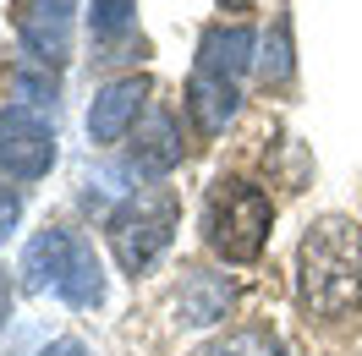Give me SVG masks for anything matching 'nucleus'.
I'll return each mask as SVG.
<instances>
[{
	"label": "nucleus",
	"mask_w": 362,
	"mask_h": 356,
	"mask_svg": "<svg viewBox=\"0 0 362 356\" xmlns=\"http://www.w3.org/2000/svg\"><path fill=\"white\" fill-rule=\"evenodd\" d=\"M105 236H110L115 263L137 280L143 268H154V258L176 236V198L165 186H137L132 198H121V208L105 225Z\"/></svg>",
	"instance_id": "3"
},
{
	"label": "nucleus",
	"mask_w": 362,
	"mask_h": 356,
	"mask_svg": "<svg viewBox=\"0 0 362 356\" xmlns=\"http://www.w3.org/2000/svg\"><path fill=\"white\" fill-rule=\"evenodd\" d=\"M132 6H137V0H93V6H88L93 39H121V33L132 28Z\"/></svg>",
	"instance_id": "15"
},
{
	"label": "nucleus",
	"mask_w": 362,
	"mask_h": 356,
	"mask_svg": "<svg viewBox=\"0 0 362 356\" xmlns=\"http://www.w3.org/2000/svg\"><path fill=\"white\" fill-rule=\"evenodd\" d=\"M45 6H55V11H71V6H77V0H45Z\"/></svg>",
	"instance_id": "20"
},
{
	"label": "nucleus",
	"mask_w": 362,
	"mask_h": 356,
	"mask_svg": "<svg viewBox=\"0 0 362 356\" xmlns=\"http://www.w3.org/2000/svg\"><path fill=\"white\" fill-rule=\"evenodd\" d=\"M296 296L313 318H346L362 302V230L340 214L308 225L296 247Z\"/></svg>",
	"instance_id": "1"
},
{
	"label": "nucleus",
	"mask_w": 362,
	"mask_h": 356,
	"mask_svg": "<svg viewBox=\"0 0 362 356\" xmlns=\"http://www.w3.org/2000/svg\"><path fill=\"white\" fill-rule=\"evenodd\" d=\"M252 49H258L252 28H209L204 44H198V66H204V71H220V77L236 83V77L252 66Z\"/></svg>",
	"instance_id": "11"
},
{
	"label": "nucleus",
	"mask_w": 362,
	"mask_h": 356,
	"mask_svg": "<svg viewBox=\"0 0 362 356\" xmlns=\"http://www.w3.org/2000/svg\"><path fill=\"white\" fill-rule=\"evenodd\" d=\"M17 220H23V198H17V186H6V181H0V236H6V230H17Z\"/></svg>",
	"instance_id": "16"
},
{
	"label": "nucleus",
	"mask_w": 362,
	"mask_h": 356,
	"mask_svg": "<svg viewBox=\"0 0 362 356\" xmlns=\"http://www.w3.org/2000/svg\"><path fill=\"white\" fill-rule=\"evenodd\" d=\"M187 115H192V126L204 137L226 132L230 115H236V83L220 77V71H192V83H187Z\"/></svg>",
	"instance_id": "7"
},
{
	"label": "nucleus",
	"mask_w": 362,
	"mask_h": 356,
	"mask_svg": "<svg viewBox=\"0 0 362 356\" xmlns=\"http://www.w3.org/2000/svg\"><path fill=\"white\" fill-rule=\"evenodd\" d=\"M71 230H61V225H49V230H39L33 242L23 247V274L33 290H55L61 285V274H66V258H71Z\"/></svg>",
	"instance_id": "10"
},
{
	"label": "nucleus",
	"mask_w": 362,
	"mask_h": 356,
	"mask_svg": "<svg viewBox=\"0 0 362 356\" xmlns=\"http://www.w3.org/2000/svg\"><path fill=\"white\" fill-rule=\"evenodd\" d=\"M220 6H226V11H252L258 0H220Z\"/></svg>",
	"instance_id": "19"
},
{
	"label": "nucleus",
	"mask_w": 362,
	"mask_h": 356,
	"mask_svg": "<svg viewBox=\"0 0 362 356\" xmlns=\"http://www.w3.org/2000/svg\"><path fill=\"white\" fill-rule=\"evenodd\" d=\"M39 356H88V351H83V340H55V345H45Z\"/></svg>",
	"instance_id": "18"
},
{
	"label": "nucleus",
	"mask_w": 362,
	"mask_h": 356,
	"mask_svg": "<svg viewBox=\"0 0 362 356\" xmlns=\"http://www.w3.org/2000/svg\"><path fill=\"white\" fill-rule=\"evenodd\" d=\"M236 302V290H230L226 274H192L176 296V318L181 324H192V329H204V324H220Z\"/></svg>",
	"instance_id": "9"
},
{
	"label": "nucleus",
	"mask_w": 362,
	"mask_h": 356,
	"mask_svg": "<svg viewBox=\"0 0 362 356\" xmlns=\"http://www.w3.org/2000/svg\"><path fill=\"white\" fill-rule=\"evenodd\" d=\"M269 220H274V203L264 186L252 181H214L204 203V236L209 247L226 258V263H252L264 242H269Z\"/></svg>",
	"instance_id": "2"
},
{
	"label": "nucleus",
	"mask_w": 362,
	"mask_h": 356,
	"mask_svg": "<svg viewBox=\"0 0 362 356\" xmlns=\"http://www.w3.org/2000/svg\"><path fill=\"white\" fill-rule=\"evenodd\" d=\"M17 39H23V49L39 66H55L71 49V17L55 11V6H45V0H23L17 6Z\"/></svg>",
	"instance_id": "6"
},
{
	"label": "nucleus",
	"mask_w": 362,
	"mask_h": 356,
	"mask_svg": "<svg viewBox=\"0 0 362 356\" xmlns=\"http://www.w3.org/2000/svg\"><path fill=\"white\" fill-rule=\"evenodd\" d=\"M143 99H148V77H115V83H105L99 99L88 105V137L93 143H121L137 126Z\"/></svg>",
	"instance_id": "5"
},
{
	"label": "nucleus",
	"mask_w": 362,
	"mask_h": 356,
	"mask_svg": "<svg viewBox=\"0 0 362 356\" xmlns=\"http://www.w3.org/2000/svg\"><path fill=\"white\" fill-rule=\"evenodd\" d=\"M291 23H286V17H280V23H274V33H269V44H264V61H258V77H264V83H269V88H286V83H291Z\"/></svg>",
	"instance_id": "14"
},
{
	"label": "nucleus",
	"mask_w": 362,
	"mask_h": 356,
	"mask_svg": "<svg viewBox=\"0 0 362 356\" xmlns=\"http://www.w3.org/2000/svg\"><path fill=\"white\" fill-rule=\"evenodd\" d=\"M176 165H181V126H176V115L154 110L148 121H137L132 170L137 176H170Z\"/></svg>",
	"instance_id": "8"
},
{
	"label": "nucleus",
	"mask_w": 362,
	"mask_h": 356,
	"mask_svg": "<svg viewBox=\"0 0 362 356\" xmlns=\"http://www.w3.org/2000/svg\"><path fill=\"white\" fill-rule=\"evenodd\" d=\"M55 296H66L71 307H99L105 302V268H99V258H93V247L83 236L71 242V258H66V274H61Z\"/></svg>",
	"instance_id": "12"
},
{
	"label": "nucleus",
	"mask_w": 362,
	"mask_h": 356,
	"mask_svg": "<svg viewBox=\"0 0 362 356\" xmlns=\"http://www.w3.org/2000/svg\"><path fill=\"white\" fill-rule=\"evenodd\" d=\"M198 356H286V345H280V334L264 329V324H242V329L209 340Z\"/></svg>",
	"instance_id": "13"
},
{
	"label": "nucleus",
	"mask_w": 362,
	"mask_h": 356,
	"mask_svg": "<svg viewBox=\"0 0 362 356\" xmlns=\"http://www.w3.org/2000/svg\"><path fill=\"white\" fill-rule=\"evenodd\" d=\"M11 268H0V324H6V318H11Z\"/></svg>",
	"instance_id": "17"
},
{
	"label": "nucleus",
	"mask_w": 362,
	"mask_h": 356,
	"mask_svg": "<svg viewBox=\"0 0 362 356\" xmlns=\"http://www.w3.org/2000/svg\"><path fill=\"white\" fill-rule=\"evenodd\" d=\"M55 165V126L28 105L0 110V170L17 181H39Z\"/></svg>",
	"instance_id": "4"
}]
</instances>
